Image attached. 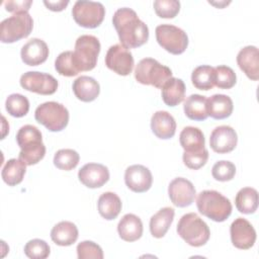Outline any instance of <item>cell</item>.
<instances>
[{
  "mask_svg": "<svg viewBox=\"0 0 259 259\" xmlns=\"http://www.w3.org/2000/svg\"><path fill=\"white\" fill-rule=\"evenodd\" d=\"M112 23L117 31L120 45L126 49L143 46L149 39V28L137 12L128 7L118 8L112 17Z\"/></svg>",
  "mask_w": 259,
  "mask_h": 259,
  "instance_id": "obj_1",
  "label": "cell"
},
{
  "mask_svg": "<svg viewBox=\"0 0 259 259\" xmlns=\"http://www.w3.org/2000/svg\"><path fill=\"white\" fill-rule=\"evenodd\" d=\"M16 142L20 148L18 159L27 166L37 164L46 155L41 133L32 124H25L18 130Z\"/></svg>",
  "mask_w": 259,
  "mask_h": 259,
  "instance_id": "obj_2",
  "label": "cell"
},
{
  "mask_svg": "<svg viewBox=\"0 0 259 259\" xmlns=\"http://www.w3.org/2000/svg\"><path fill=\"white\" fill-rule=\"evenodd\" d=\"M198 211L213 222H224L232 213V203L229 198L215 190H203L196 198Z\"/></svg>",
  "mask_w": 259,
  "mask_h": 259,
  "instance_id": "obj_3",
  "label": "cell"
},
{
  "mask_svg": "<svg viewBox=\"0 0 259 259\" xmlns=\"http://www.w3.org/2000/svg\"><path fill=\"white\" fill-rule=\"evenodd\" d=\"M177 233L192 247L205 245L210 237L208 226L195 212H188L181 217L177 225Z\"/></svg>",
  "mask_w": 259,
  "mask_h": 259,
  "instance_id": "obj_4",
  "label": "cell"
},
{
  "mask_svg": "<svg viewBox=\"0 0 259 259\" xmlns=\"http://www.w3.org/2000/svg\"><path fill=\"white\" fill-rule=\"evenodd\" d=\"M172 77V71L152 58L142 59L136 69L135 78L143 85H152L162 89L164 84Z\"/></svg>",
  "mask_w": 259,
  "mask_h": 259,
  "instance_id": "obj_5",
  "label": "cell"
},
{
  "mask_svg": "<svg viewBox=\"0 0 259 259\" xmlns=\"http://www.w3.org/2000/svg\"><path fill=\"white\" fill-rule=\"evenodd\" d=\"M100 48L99 39L94 35L83 34L76 39L73 59L79 72L95 68Z\"/></svg>",
  "mask_w": 259,
  "mask_h": 259,
  "instance_id": "obj_6",
  "label": "cell"
},
{
  "mask_svg": "<svg viewBox=\"0 0 259 259\" xmlns=\"http://www.w3.org/2000/svg\"><path fill=\"white\" fill-rule=\"evenodd\" d=\"M34 117L37 122L46 126L49 131L60 132L69 122V111L59 102L47 101L36 107Z\"/></svg>",
  "mask_w": 259,
  "mask_h": 259,
  "instance_id": "obj_7",
  "label": "cell"
},
{
  "mask_svg": "<svg viewBox=\"0 0 259 259\" xmlns=\"http://www.w3.org/2000/svg\"><path fill=\"white\" fill-rule=\"evenodd\" d=\"M33 27V20L28 12L14 13L1 21V41L11 44L27 37Z\"/></svg>",
  "mask_w": 259,
  "mask_h": 259,
  "instance_id": "obj_8",
  "label": "cell"
},
{
  "mask_svg": "<svg viewBox=\"0 0 259 259\" xmlns=\"http://www.w3.org/2000/svg\"><path fill=\"white\" fill-rule=\"evenodd\" d=\"M156 39L158 44L172 55H180L188 46L186 32L173 24H160L156 27Z\"/></svg>",
  "mask_w": 259,
  "mask_h": 259,
  "instance_id": "obj_9",
  "label": "cell"
},
{
  "mask_svg": "<svg viewBox=\"0 0 259 259\" xmlns=\"http://www.w3.org/2000/svg\"><path fill=\"white\" fill-rule=\"evenodd\" d=\"M72 15L76 23L80 26L95 28L103 21L105 8L100 2L78 0L72 8Z\"/></svg>",
  "mask_w": 259,
  "mask_h": 259,
  "instance_id": "obj_10",
  "label": "cell"
},
{
  "mask_svg": "<svg viewBox=\"0 0 259 259\" xmlns=\"http://www.w3.org/2000/svg\"><path fill=\"white\" fill-rule=\"evenodd\" d=\"M19 82L23 89L41 95L54 94L58 89V81L54 76L37 71L22 74Z\"/></svg>",
  "mask_w": 259,
  "mask_h": 259,
  "instance_id": "obj_11",
  "label": "cell"
},
{
  "mask_svg": "<svg viewBox=\"0 0 259 259\" xmlns=\"http://www.w3.org/2000/svg\"><path fill=\"white\" fill-rule=\"evenodd\" d=\"M105 65L114 73L120 76H127L134 69L135 61L128 49L116 44L108 49L105 56Z\"/></svg>",
  "mask_w": 259,
  "mask_h": 259,
  "instance_id": "obj_12",
  "label": "cell"
},
{
  "mask_svg": "<svg viewBox=\"0 0 259 259\" xmlns=\"http://www.w3.org/2000/svg\"><path fill=\"white\" fill-rule=\"evenodd\" d=\"M168 194L175 206L186 207L194 201L196 190L191 181L186 178L177 177L170 182Z\"/></svg>",
  "mask_w": 259,
  "mask_h": 259,
  "instance_id": "obj_13",
  "label": "cell"
},
{
  "mask_svg": "<svg viewBox=\"0 0 259 259\" xmlns=\"http://www.w3.org/2000/svg\"><path fill=\"white\" fill-rule=\"evenodd\" d=\"M230 235L233 245L241 250L250 249L256 241L255 229L243 218H238L231 224Z\"/></svg>",
  "mask_w": 259,
  "mask_h": 259,
  "instance_id": "obj_14",
  "label": "cell"
},
{
  "mask_svg": "<svg viewBox=\"0 0 259 259\" xmlns=\"http://www.w3.org/2000/svg\"><path fill=\"white\" fill-rule=\"evenodd\" d=\"M125 185L134 192L142 193L148 191L153 183L151 171L143 165H132L124 172Z\"/></svg>",
  "mask_w": 259,
  "mask_h": 259,
  "instance_id": "obj_15",
  "label": "cell"
},
{
  "mask_svg": "<svg viewBox=\"0 0 259 259\" xmlns=\"http://www.w3.org/2000/svg\"><path fill=\"white\" fill-rule=\"evenodd\" d=\"M238 143V136L235 130L230 125L217 126L210 134L209 146L219 154L232 152Z\"/></svg>",
  "mask_w": 259,
  "mask_h": 259,
  "instance_id": "obj_16",
  "label": "cell"
},
{
  "mask_svg": "<svg viewBox=\"0 0 259 259\" xmlns=\"http://www.w3.org/2000/svg\"><path fill=\"white\" fill-rule=\"evenodd\" d=\"M78 178L82 184L89 188L103 186L109 179L108 168L99 163L85 164L78 172Z\"/></svg>",
  "mask_w": 259,
  "mask_h": 259,
  "instance_id": "obj_17",
  "label": "cell"
},
{
  "mask_svg": "<svg viewBox=\"0 0 259 259\" xmlns=\"http://www.w3.org/2000/svg\"><path fill=\"white\" fill-rule=\"evenodd\" d=\"M20 56L25 65L38 66L47 61L49 57V47L42 39L34 37L23 45Z\"/></svg>",
  "mask_w": 259,
  "mask_h": 259,
  "instance_id": "obj_18",
  "label": "cell"
},
{
  "mask_svg": "<svg viewBox=\"0 0 259 259\" xmlns=\"http://www.w3.org/2000/svg\"><path fill=\"white\" fill-rule=\"evenodd\" d=\"M237 63L246 76L257 81L259 79V51L255 46H247L237 55Z\"/></svg>",
  "mask_w": 259,
  "mask_h": 259,
  "instance_id": "obj_19",
  "label": "cell"
},
{
  "mask_svg": "<svg viewBox=\"0 0 259 259\" xmlns=\"http://www.w3.org/2000/svg\"><path fill=\"white\" fill-rule=\"evenodd\" d=\"M151 128L157 138L168 140L175 135L176 121L168 111L159 110L152 115Z\"/></svg>",
  "mask_w": 259,
  "mask_h": 259,
  "instance_id": "obj_20",
  "label": "cell"
},
{
  "mask_svg": "<svg viewBox=\"0 0 259 259\" xmlns=\"http://www.w3.org/2000/svg\"><path fill=\"white\" fill-rule=\"evenodd\" d=\"M75 96L83 102H91L95 100L100 93L99 83L92 77L80 76L72 85Z\"/></svg>",
  "mask_w": 259,
  "mask_h": 259,
  "instance_id": "obj_21",
  "label": "cell"
},
{
  "mask_svg": "<svg viewBox=\"0 0 259 259\" xmlns=\"http://www.w3.org/2000/svg\"><path fill=\"white\" fill-rule=\"evenodd\" d=\"M119 237L125 242H135L143 235V223L134 213L124 214L117 225Z\"/></svg>",
  "mask_w": 259,
  "mask_h": 259,
  "instance_id": "obj_22",
  "label": "cell"
},
{
  "mask_svg": "<svg viewBox=\"0 0 259 259\" xmlns=\"http://www.w3.org/2000/svg\"><path fill=\"white\" fill-rule=\"evenodd\" d=\"M234 109L233 100L225 94H213L207 98L206 110L208 116L214 119H224L229 117Z\"/></svg>",
  "mask_w": 259,
  "mask_h": 259,
  "instance_id": "obj_23",
  "label": "cell"
},
{
  "mask_svg": "<svg viewBox=\"0 0 259 259\" xmlns=\"http://www.w3.org/2000/svg\"><path fill=\"white\" fill-rule=\"evenodd\" d=\"M79 236L78 228L75 224L68 221H62L54 226L51 231L52 241L59 246H70L74 244Z\"/></svg>",
  "mask_w": 259,
  "mask_h": 259,
  "instance_id": "obj_24",
  "label": "cell"
},
{
  "mask_svg": "<svg viewBox=\"0 0 259 259\" xmlns=\"http://www.w3.org/2000/svg\"><path fill=\"white\" fill-rule=\"evenodd\" d=\"M185 84L179 78L171 77L162 87V99L168 106H176L184 100Z\"/></svg>",
  "mask_w": 259,
  "mask_h": 259,
  "instance_id": "obj_25",
  "label": "cell"
},
{
  "mask_svg": "<svg viewBox=\"0 0 259 259\" xmlns=\"http://www.w3.org/2000/svg\"><path fill=\"white\" fill-rule=\"evenodd\" d=\"M175 211L172 207L166 206L156 212L150 220V232L155 238H162L168 232L173 220Z\"/></svg>",
  "mask_w": 259,
  "mask_h": 259,
  "instance_id": "obj_26",
  "label": "cell"
},
{
  "mask_svg": "<svg viewBox=\"0 0 259 259\" xmlns=\"http://www.w3.org/2000/svg\"><path fill=\"white\" fill-rule=\"evenodd\" d=\"M121 200L118 195L114 192H104L102 193L97 202V208L99 214L107 221L114 220L121 210Z\"/></svg>",
  "mask_w": 259,
  "mask_h": 259,
  "instance_id": "obj_27",
  "label": "cell"
},
{
  "mask_svg": "<svg viewBox=\"0 0 259 259\" xmlns=\"http://www.w3.org/2000/svg\"><path fill=\"white\" fill-rule=\"evenodd\" d=\"M179 142L184 152L188 153L197 152L205 148L204 136L201 130L195 126H185L179 135Z\"/></svg>",
  "mask_w": 259,
  "mask_h": 259,
  "instance_id": "obj_28",
  "label": "cell"
},
{
  "mask_svg": "<svg viewBox=\"0 0 259 259\" xmlns=\"http://www.w3.org/2000/svg\"><path fill=\"white\" fill-rule=\"evenodd\" d=\"M207 98L199 94H191L184 102L185 115L192 120H205L208 116L206 110Z\"/></svg>",
  "mask_w": 259,
  "mask_h": 259,
  "instance_id": "obj_29",
  "label": "cell"
},
{
  "mask_svg": "<svg viewBox=\"0 0 259 259\" xmlns=\"http://www.w3.org/2000/svg\"><path fill=\"white\" fill-rule=\"evenodd\" d=\"M26 164L20 159L8 160L2 168V179L9 186H15L19 184L25 175Z\"/></svg>",
  "mask_w": 259,
  "mask_h": 259,
  "instance_id": "obj_30",
  "label": "cell"
},
{
  "mask_svg": "<svg viewBox=\"0 0 259 259\" xmlns=\"http://www.w3.org/2000/svg\"><path fill=\"white\" fill-rule=\"evenodd\" d=\"M237 209L245 214L254 213L258 207V192L255 188L244 187L240 189L235 198Z\"/></svg>",
  "mask_w": 259,
  "mask_h": 259,
  "instance_id": "obj_31",
  "label": "cell"
},
{
  "mask_svg": "<svg viewBox=\"0 0 259 259\" xmlns=\"http://www.w3.org/2000/svg\"><path fill=\"white\" fill-rule=\"evenodd\" d=\"M191 81L195 88L207 91L214 86V68L208 65L196 67L191 74Z\"/></svg>",
  "mask_w": 259,
  "mask_h": 259,
  "instance_id": "obj_32",
  "label": "cell"
},
{
  "mask_svg": "<svg viewBox=\"0 0 259 259\" xmlns=\"http://www.w3.org/2000/svg\"><path fill=\"white\" fill-rule=\"evenodd\" d=\"M5 107L11 116L22 117L26 115L29 110V101L24 95L13 93L6 98Z\"/></svg>",
  "mask_w": 259,
  "mask_h": 259,
  "instance_id": "obj_33",
  "label": "cell"
},
{
  "mask_svg": "<svg viewBox=\"0 0 259 259\" xmlns=\"http://www.w3.org/2000/svg\"><path fill=\"white\" fill-rule=\"evenodd\" d=\"M80 160L79 154L73 149H61L54 156V165L61 170L70 171L74 169Z\"/></svg>",
  "mask_w": 259,
  "mask_h": 259,
  "instance_id": "obj_34",
  "label": "cell"
},
{
  "mask_svg": "<svg viewBox=\"0 0 259 259\" xmlns=\"http://www.w3.org/2000/svg\"><path fill=\"white\" fill-rule=\"evenodd\" d=\"M55 68L62 76L73 77L79 74V70L74 63L73 52L71 51H65L57 57L55 61Z\"/></svg>",
  "mask_w": 259,
  "mask_h": 259,
  "instance_id": "obj_35",
  "label": "cell"
},
{
  "mask_svg": "<svg viewBox=\"0 0 259 259\" xmlns=\"http://www.w3.org/2000/svg\"><path fill=\"white\" fill-rule=\"evenodd\" d=\"M236 82L237 76L232 68L225 65L214 68V86L221 89H230L235 86Z\"/></svg>",
  "mask_w": 259,
  "mask_h": 259,
  "instance_id": "obj_36",
  "label": "cell"
},
{
  "mask_svg": "<svg viewBox=\"0 0 259 259\" xmlns=\"http://www.w3.org/2000/svg\"><path fill=\"white\" fill-rule=\"evenodd\" d=\"M49 244L40 239H32L24 246V254L31 259H45L50 255Z\"/></svg>",
  "mask_w": 259,
  "mask_h": 259,
  "instance_id": "obj_37",
  "label": "cell"
},
{
  "mask_svg": "<svg viewBox=\"0 0 259 259\" xmlns=\"http://www.w3.org/2000/svg\"><path fill=\"white\" fill-rule=\"evenodd\" d=\"M154 10L161 18H174L180 10V2L177 0H156Z\"/></svg>",
  "mask_w": 259,
  "mask_h": 259,
  "instance_id": "obj_38",
  "label": "cell"
},
{
  "mask_svg": "<svg viewBox=\"0 0 259 259\" xmlns=\"http://www.w3.org/2000/svg\"><path fill=\"white\" fill-rule=\"evenodd\" d=\"M235 174H236V166L232 162L226 161V160L218 161L212 166V169H211L212 177L215 180L222 181V182L232 180Z\"/></svg>",
  "mask_w": 259,
  "mask_h": 259,
  "instance_id": "obj_39",
  "label": "cell"
},
{
  "mask_svg": "<svg viewBox=\"0 0 259 259\" xmlns=\"http://www.w3.org/2000/svg\"><path fill=\"white\" fill-rule=\"evenodd\" d=\"M79 259H102L103 251L99 245L92 241H83L77 245Z\"/></svg>",
  "mask_w": 259,
  "mask_h": 259,
  "instance_id": "obj_40",
  "label": "cell"
},
{
  "mask_svg": "<svg viewBox=\"0 0 259 259\" xmlns=\"http://www.w3.org/2000/svg\"><path fill=\"white\" fill-rule=\"evenodd\" d=\"M182 159L186 167L192 170H197L202 166H204L205 163L207 162L208 151L206 150V148H204L197 152H191V153L184 152Z\"/></svg>",
  "mask_w": 259,
  "mask_h": 259,
  "instance_id": "obj_41",
  "label": "cell"
},
{
  "mask_svg": "<svg viewBox=\"0 0 259 259\" xmlns=\"http://www.w3.org/2000/svg\"><path fill=\"white\" fill-rule=\"evenodd\" d=\"M32 4L31 0L24 1H6L4 2L5 9L8 12L18 13V12H28L30 6Z\"/></svg>",
  "mask_w": 259,
  "mask_h": 259,
  "instance_id": "obj_42",
  "label": "cell"
},
{
  "mask_svg": "<svg viewBox=\"0 0 259 259\" xmlns=\"http://www.w3.org/2000/svg\"><path fill=\"white\" fill-rule=\"evenodd\" d=\"M44 4L52 11H62L69 4V0H58V1H44Z\"/></svg>",
  "mask_w": 259,
  "mask_h": 259,
  "instance_id": "obj_43",
  "label": "cell"
}]
</instances>
